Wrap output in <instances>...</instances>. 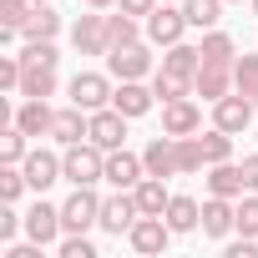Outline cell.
Returning a JSON list of instances; mask_svg holds the SVG:
<instances>
[{
    "mask_svg": "<svg viewBox=\"0 0 258 258\" xmlns=\"http://www.w3.org/2000/svg\"><path fill=\"white\" fill-rule=\"evenodd\" d=\"M36 6H41V0H36Z\"/></svg>",
    "mask_w": 258,
    "mask_h": 258,
    "instance_id": "obj_46",
    "label": "cell"
},
{
    "mask_svg": "<svg viewBox=\"0 0 258 258\" xmlns=\"http://www.w3.org/2000/svg\"><path fill=\"white\" fill-rule=\"evenodd\" d=\"M238 167H243V182H248V192H258V152H253V157H243Z\"/></svg>",
    "mask_w": 258,
    "mask_h": 258,
    "instance_id": "obj_41",
    "label": "cell"
},
{
    "mask_svg": "<svg viewBox=\"0 0 258 258\" xmlns=\"http://www.w3.org/2000/svg\"><path fill=\"white\" fill-rule=\"evenodd\" d=\"M233 228H238V203L208 192V203H203V233H208V238H228Z\"/></svg>",
    "mask_w": 258,
    "mask_h": 258,
    "instance_id": "obj_18",
    "label": "cell"
},
{
    "mask_svg": "<svg viewBox=\"0 0 258 258\" xmlns=\"http://www.w3.org/2000/svg\"><path fill=\"white\" fill-rule=\"evenodd\" d=\"M233 91L258 96V56H238L233 61Z\"/></svg>",
    "mask_w": 258,
    "mask_h": 258,
    "instance_id": "obj_33",
    "label": "cell"
},
{
    "mask_svg": "<svg viewBox=\"0 0 258 258\" xmlns=\"http://www.w3.org/2000/svg\"><path fill=\"white\" fill-rule=\"evenodd\" d=\"M86 132H91V111H81L76 101H71V106H61V111H56V121H51V137H56L61 147L86 142Z\"/></svg>",
    "mask_w": 258,
    "mask_h": 258,
    "instance_id": "obj_19",
    "label": "cell"
},
{
    "mask_svg": "<svg viewBox=\"0 0 258 258\" xmlns=\"http://www.w3.org/2000/svg\"><path fill=\"white\" fill-rule=\"evenodd\" d=\"M31 11H36V0H0V26H11V31H21Z\"/></svg>",
    "mask_w": 258,
    "mask_h": 258,
    "instance_id": "obj_37",
    "label": "cell"
},
{
    "mask_svg": "<svg viewBox=\"0 0 258 258\" xmlns=\"http://www.w3.org/2000/svg\"><path fill=\"white\" fill-rule=\"evenodd\" d=\"M192 91H198L203 101H223V96L233 91V61H203L198 76H192Z\"/></svg>",
    "mask_w": 258,
    "mask_h": 258,
    "instance_id": "obj_11",
    "label": "cell"
},
{
    "mask_svg": "<svg viewBox=\"0 0 258 258\" xmlns=\"http://www.w3.org/2000/svg\"><path fill=\"white\" fill-rule=\"evenodd\" d=\"M238 233H243V238H258V198H253V192L238 198Z\"/></svg>",
    "mask_w": 258,
    "mask_h": 258,
    "instance_id": "obj_38",
    "label": "cell"
},
{
    "mask_svg": "<svg viewBox=\"0 0 258 258\" xmlns=\"http://www.w3.org/2000/svg\"><path fill=\"white\" fill-rule=\"evenodd\" d=\"M26 152H31V147H26V132L11 121L6 132H0V162H16V167H21V162H26Z\"/></svg>",
    "mask_w": 258,
    "mask_h": 258,
    "instance_id": "obj_34",
    "label": "cell"
},
{
    "mask_svg": "<svg viewBox=\"0 0 258 258\" xmlns=\"http://www.w3.org/2000/svg\"><path fill=\"white\" fill-rule=\"evenodd\" d=\"M167 223H172V233H192L198 223H203V208H198V198H187V192H172V203H167V213H162Z\"/></svg>",
    "mask_w": 258,
    "mask_h": 258,
    "instance_id": "obj_24",
    "label": "cell"
},
{
    "mask_svg": "<svg viewBox=\"0 0 258 258\" xmlns=\"http://www.w3.org/2000/svg\"><path fill=\"white\" fill-rule=\"evenodd\" d=\"M116 0H86V11H111Z\"/></svg>",
    "mask_w": 258,
    "mask_h": 258,
    "instance_id": "obj_42",
    "label": "cell"
},
{
    "mask_svg": "<svg viewBox=\"0 0 258 258\" xmlns=\"http://www.w3.org/2000/svg\"><path fill=\"white\" fill-rule=\"evenodd\" d=\"M111 106H116L121 116H147V111L157 106V91L142 86V81H121V86L111 91Z\"/></svg>",
    "mask_w": 258,
    "mask_h": 258,
    "instance_id": "obj_20",
    "label": "cell"
},
{
    "mask_svg": "<svg viewBox=\"0 0 258 258\" xmlns=\"http://www.w3.org/2000/svg\"><path fill=\"white\" fill-rule=\"evenodd\" d=\"M172 6H182V0H172Z\"/></svg>",
    "mask_w": 258,
    "mask_h": 258,
    "instance_id": "obj_44",
    "label": "cell"
},
{
    "mask_svg": "<svg viewBox=\"0 0 258 258\" xmlns=\"http://www.w3.org/2000/svg\"><path fill=\"white\" fill-rule=\"evenodd\" d=\"M61 258H96V243L86 233H66L61 238Z\"/></svg>",
    "mask_w": 258,
    "mask_h": 258,
    "instance_id": "obj_39",
    "label": "cell"
},
{
    "mask_svg": "<svg viewBox=\"0 0 258 258\" xmlns=\"http://www.w3.org/2000/svg\"><path fill=\"white\" fill-rule=\"evenodd\" d=\"M142 177H147V167H142L137 152H126V147L106 152V172H101V182H111V187H137Z\"/></svg>",
    "mask_w": 258,
    "mask_h": 258,
    "instance_id": "obj_14",
    "label": "cell"
},
{
    "mask_svg": "<svg viewBox=\"0 0 258 258\" xmlns=\"http://www.w3.org/2000/svg\"><path fill=\"white\" fill-rule=\"evenodd\" d=\"M198 126H203V106H198V101H187V96L162 101V132H167V137H192Z\"/></svg>",
    "mask_w": 258,
    "mask_h": 258,
    "instance_id": "obj_12",
    "label": "cell"
},
{
    "mask_svg": "<svg viewBox=\"0 0 258 258\" xmlns=\"http://www.w3.org/2000/svg\"><path fill=\"white\" fill-rule=\"evenodd\" d=\"M126 121H132V116H121L116 106H101V111H91V142L101 147V152H116L121 142H126Z\"/></svg>",
    "mask_w": 258,
    "mask_h": 258,
    "instance_id": "obj_9",
    "label": "cell"
},
{
    "mask_svg": "<svg viewBox=\"0 0 258 258\" xmlns=\"http://www.w3.org/2000/svg\"><path fill=\"white\" fill-rule=\"evenodd\" d=\"M71 101L81 111H101V106H111V81L101 71H76L71 76Z\"/></svg>",
    "mask_w": 258,
    "mask_h": 258,
    "instance_id": "obj_8",
    "label": "cell"
},
{
    "mask_svg": "<svg viewBox=\"0 0 258 258\" xmlns=\"http://www.w3.org/2000/svg\"><path fill=\"white\" fill-rule=\"evenodd\" d=\"M208 192H213V198H243V192H248L243 167H238V162H213V167H208Z\"/></svg>",
    "mask_w": 258,
    "mask_h": 258,
    "instance_id": "obj_21",
    "label": "cell"
},
{
    "mask_svg": "<svg viewBox=\"0 0 258 258\" xmlns=\"http://www.w3.org/2000/svg\"><path fill=\"white\" fill-rule=\"evenodd\" d=\"M66 228H61V208H51L41 192H36V208L26 213V238H36V243H56Z\"/></svg>",
    "mask_w": 258,
    "mask_h": 258,
    "instance_id": "obj_16",
    "label": "cell"
},
{
    "mask_svg": "<svg viewBox=\"0 0 258 258\" xmlns=\"http://www.w3.org/2000/svg\"><path fill=\"white\" fill-rule=\"evenodd\" d=\"M182 16H187V26L213 31V26L223 21V0H182Z\"/></svg>",
    "mask_w": 258,
    "mask_h": 258,
    "instance_id": "obj_28",
    "label": "cell"
},
{
    "mask_svg": "<svg viewBox=\"0 0 258 258\" xmlns=\"http://www.w3.org/2000/svg\"><path fill=\"white\" fill-rule=\"evenodd\" d=\"M142 26H147L152 46H177L182 31H187V16H182V6H172V0H157V6L142 16Z\"/></svg>",
    "mask_w": 258,
    "mask_h": 258,
    "instance_id": "obj_2",
    "label": "cell"
},
{
    "mask_svg": "<svg viewBox=\"0 0 258 258\" xmlns=\"http://www.w3.org/2000/svg\"><path fill=\"white\" fill-rule=\"evenodd\" d=\"M253 16H258V0H253Z\"/></svg>",
    "mask_w": 258,
    "mask_h": 258,
    "instance_id": "obj_43",
    "label": "cell"
},
{
    "mask_svg": "<svg viewBox=\"0 0 258 258\" xmlns=\"http://www.w3.org/2000/svg\"><path fill=\"white\" fill-rule=\"evenodd\" d=\"M26 187H31V182H26V172H21L16 162H0V203H16Z\"/></svg>",
    "mask_w": 258,
    "mask_h": 258,
    "instance_id": "obj_35",
    "label": "cell"
},
{
    "mask_svg": "<svg viewBox=\"0 0 258 258\" xmlns=\"http://www.w3.org/2000/svg\"><path fill=\"white\" fill-rule=\"evenodd\" d=\"M61 228H66V233H86V228H101V198L91 192V182H86V187H76V192L61 203Z\"/></svg>",
    "mask_w": 258,
    "mask_h": 258,
    "instance_id": "obj_3",
    "label": "cell"
},
{
    "mask_svg": "<svg viewBox=\"0 0 258 258\" xmlns=\"http://www.w3.org/2000/svg\"><path fill=\"white\" fill-rule=\"evenodd\" d=\"M21 76H26L21 56H0V86H6V91H21Z\"/></svg>",
    "mask_w": 258,
    "mask_h": 258,
    "instance_id": "obj_40",
    "label": "cell"
},
{
    "mask_svg": "<svg viewBox=\"0 0 258 258\" xmlns=\"http://www.w3.org/2000/svg\"><path fill=\"white\" fill-rule=\"evenodd\" d=\"M253 106H258V96H253Z\"/></svg>",
    "mask_w": 258,
    "mask_h": 258,
    "instance_id": "obj_45",
    "label": "cell"
},
{
    "mask_svg": "<svg viewBox=\"0 0 258 258\" xmlns=\"http://www.w3.org/2000/svg\"><path fill=\"white\" fill-rule=\"evenodd\" d=\"M253 96H243V91H228L223 101H213V126H223V132H248V121H253Z\"/></svg>",
    "mask_w": 258,
    "mask_h": 258,
    "instance_id": "obj_6",
    "label": "cell"
},
{
    "mask_svg": "<svg viewBox=\"0 0 258 258\" xmlns=\"http://www.w3.org/2000/svg\"><path fill=\"white\" fill-rule=\"evenodd\" d=\"M26 137H51V121H56V111H51V101L46 96H26L21 106H16V116H11Z\"/></svg>",
    "mask_w": 258,
    "mask_h": 258,
    "instance_id": "obj_15",
    "label": "cell"
},
{
    "mask_svg": "<svg viewBox=\"0 0 258 258\" xmlns=\"http://www.w3.org/2000/svg\"><path fill=\"white\" fill-rule=\"evenodd\" d=\"M137 218H142V208H137V192H132V187H116L111 198H101V228H106V233H116V238L132 233Z\"/></svg>",
    "mask_w": 258,
    "mask_h": 258,
    "instance_id": "obj_4",
    "label": "cell"
},
{
    "mask_svg": "<svg viewBox=\"0 0 258 258\" xmlns=\"http://www.w3.org/2000/svg\"><path fill=\"white\" fill-rule=\"evenodd\" d=\"M198 66H203V46H187V41H177V46H167V56H162V71H172V76H198Z\"/></svg>",
    "mask_w": 258,
    "mask_h": 258,
    "instance_id": "obj_22",
    "label": "cell"
},
{
    "mask_svg": "<svg viewBox=\"0 0 258 258\" xmlns=\"http://www.w3.org/2000/svg\"><path fill=\"white\" fill-rule=\"evenodd\" d=\"M177 167L182 172H203L208 167V152H203V137L192 132V137H177Z\"/></svg>",
    "mask_w": 258,
    "mask_h": 258,
    "instance_id": "obj_31",
    "label": "cell"
},
{
    "mask_svg": "<svg viewBox=\"0 0 258 258\" xmlns=\"http://www.w3.org/2000/svg\"><path fill=\"white\" fill-rule=\"evenodd\" d=\"M106 71H111L116 81H142V76H152V51H147L142 41L116 46V51H106Z\"/></svg>",
    "mask_w": 258,
    "mask_h": 258,
    "instance_id": "obj_5",
    "label": "cell"
},
{
    "mask_svg": "<svg viewBox=\"0 0 258 258\" xmlns=\"http://www.w3.org/2000/svg\"><path fill=\"white\" fill-rule=\"evenodd\" d=\"M21 172H26V182H31V192H46L51 182H61V157L56 152H26V162H21Z\"/></svg>",
    "mask_w": 258,
    "mask_h": 258,
    "instance_id": "obj_17",
    "label": "cell"
},
{
    "mask_svg": "<svg viewBox=\"0 0 258 258\" xmlns=\"http://www.w3.org/2000/svg\"><path fill=\"white\" fill-rule=\"evenodd\" d=\"M56 31H61V16L46 6V0H41V6L26 16V26H21V36H26V41H56Z\"/></svg>",
    "mask_w": 258,
    "mask_h": 258,
    "instance_id": "obj_25",
    "label": "cell"
},
{
    "mask_svg": "<svg viewBox=\"0 0 258 258\" xmlns=\"http://www.w3.org/2000/svg\"><path fill=\"white\" fill-rule=\"evenodd\" d=\"M152 91H157V101H177V96H187L192 91V81L187 76H172V71H152Z\"/></svg>",
    "mask_w": 258,
    "mask_h": 258,
    "instance_id": "obj_30",
    "label": "cell"
},
{
    "mask_svg": "<svg viewBox=\"0 0 258 258\" xmlns=\"http://www.w3.org/2000/svg\"><path fill=\"white\" fill-rule=\"evenodd\" d=\"M203 152H208V167L213 162H233V132H223V126L203 132Z\"/></svg>",
    "mask_w": 258,
    "mask_h": 258,
    "instance_id": "obj_32",
    "label": "cell"
},
{
    "mask_svg": "<svg viewBox=\"0 0 258 258\" xmlns=\"http://www.w3.org/2000/svg\"><path fill=\"white\" fill-rule=\"evenodd\" d=\"M61 56H56V41H26V51H21V66H56Z\"/></svg>",
    "mask_w": 258,
    "mask_h": 258,
    "instance_id": "obj_36",
    "label": "cell"
},
{
    "mask_svg": "<svg viewBox=\"0 0 258 258\" xmlns=\"http://www.w3.org/2000/svg\"><path fill=\"white\" fill-rule=\"evenodd\" d=\"M203 61H238V46H233V36L228 31H203Z\"/></svg>",
    "mask_w": 258,
    "mask_h": 258,
    "instance_id": "obj_29",
    "label": "cell"
},
{
    "mask_svg": "<svg viewBox=\"0 0 258 258\" xmlns=\"http://www.w3.org/2000/svg\"><path fill=\"white\" fill-rule=\"evenodd\" d=\"M21 96H56V66H26L21 76Z\"/></svg>",
    "mask_w": 258,
    "mask_h": 258,
    "instance_id": "obj_27",
    "label": "cell"
},
{
    "mask_svg": "<svg viewBox=\"0 0 258 258\" xmlns=\"http://www.w3.org/2000/svg\"><path fill=\"white\" fill-rule=\"evenodd\" d=\"M142 31H147V26H137V16H126V11L106 16V41H111V51H116V46H132V41H142Z\"/></svg>",
    "mask_w": 258,
    "mask_h": 258,
    "instance_id": "obj_26",
    "label": "cell"
},
{
    "mask_svg": "<svg viewBox=\"0 0 258 258\" xmlns=\"http://www.w3.org/2000/svg\"><path fill=\"white\" fill-rule=\"evenodd\" d=\"M142 167H147V177H177L182 167H177V137H152L147 147H142Z\"/></svg>",
    "mask_w": 258,
    "mask_h": 258,
    "instance_id": "obj_13",
    "label": "cell"
},
{
    "mask_svg": "<svg viewBox=\"0 0 258 258\" xmlns=\"http://www.w3.org/2000/svg\"><path fill=\"white\" fill-rule=\"evenodd\" d=\"M101 172H106V152L86 137V142H71L66 152H61V177L71 182V187H86V182H101Z\"/></svg>",
    "mask_w": 258,
    "mask_h": 258,
    "instance_id": "obj_1",
    "label": "cell"
},
{
    "mask_svg": "<svg viewBox=\"0 0 258 258\" xmlns=\"http://www.w3.org/2000/svg\"><path fill=\"white\" fill-rule=\"evenodd\" d=\"M132 192H137V208H142V213H152V218H162V213H167V203H172L167 177H142Z\"/></svg>",
    "mask_w": 258,
    "mask_h": 258,
    "instance_id": "obj_23",
    "label": "cell"
},
{
    "mask_svg": "<svg viewBox=\"0 0 258 258\" xmlns=\"http://www.w3.org/2000/svg\"><path fill=\"white\" fill-rule=\"evenodd\" d=\"M126 243H132L137 253H147V258H152V253H162V248L172 243V223H167V218L142 213V218L132 223V233H126Z\"/></svg>",
    "mask_w": 258,
    "mask_h": 258,
    "instance_id": "obj_7",
    "label": "cell"
},
{
    "mask_svg": "<svg viewBox=\"0 0 258 258\" xmlns=\"http://www.w3.org/2000/svg\"><path fill=\"white\" fill-rule=\"evenodd\" d=\"M71 46H76L81 56H106V51H111V41H106V16H101V11L81 16V21L71 26Z\"/></svg>",
    "mask_w": 258,
    "mask_h": 258,
    "instance_id": "obj_10",
    "label": "cell"
}]
</instances>
